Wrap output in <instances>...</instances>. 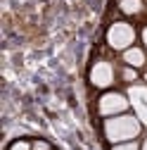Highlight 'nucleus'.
<instances>
[{"mask_svg": "<svg viewBox=\"0 0 147 150\" xmlns=\"http://www.w3.org/2000/svg\"><path fill=\"white\" fill-rule=\"evenodd\" d=\"M104 134L112 143H119V141H131L140 134V122L135 117H114V119H107L104 124Z\"/></svg>", "mask_w": 147, "mask_h": 150, "instance_id": "nucleus-1", "label": "nucleus"}, {"mask_svg": "<svg viewBox=\"0 0 147 150\" xmlns=\"http://www.w3.org/2000/svg\"><path fill=\"white\" fill-rule=\"evenodd\" d=\"M133 38H135V31H133L131 24H126V22H116V24H112V29L107 31V41H109V45L116 48V50L128 48V45L133 43Z\"/></svg>", "mask_w": 147, "mask_h": 150, "instance_id": "nucleus-2", "label": "nucleus"}, {"mask_svg": "<svg viewBox=\"0 0 147 150\" xmlns=\"http://www.w3.org/2000/svg\"><path fill=\"white\" fill-rule=\"evenodd\" d=\"M128 98H131V105L138 112V119L142 124H147V88L145 86H131Z\"/></svg>", "mask_w": 147, "mask_h": 150, "instance_id": "nucleus-3", "label": "nucleus"}, {"mask_svg": "<svg viewBox=\"0 0 147 150\" xmlns=\"http://www.w3.org/2000/svg\"><path fill=\"white\" fill-rule=\"evenodd\" d=\"M126 107H128V100L121 93H107V96L100 98V112L102 115H119Z\"/></svg>", "mask_w": 147, "mask_h": 150, "instance_id": "nucleus-4", "label": "nucleus"}, {"mask_svg": "<svg viewBox=\"0 0 147 150\" xmlns=\"http://www.w3.org/2000/svg\"><path fill=\"white\" fill-rule=\"evenodd\" d=\"M90 81H93L95 86H100V88L109 86V83L114 81V69H112V64H109V62H97V64L93 67V71H90Z\"/></svg>", "mask_w": 147, "mask_h": 150, "instance_id": "nucleus-5", "label": "nucleus"}, {"mask_svg": "<svg viewBox=\"0 0 147 150\" xmlns=\"http://www.w3.org/2000/svg\"><path fill=\"white\" fill-rule=\"evenodd\" d=\"M123 60L131 64V67H142V64H145V52L138 50V48H131V50H126Z\"/></svg>", "mask_w": 147, "mask_h": 150, "instance_id": "nucleus-6", "label": "nucleus"}, {"mask_svg": "<svg viewBox=\"0 0 147 150\" xmlns=\"http://www.w3.org/2000/svg\"><path fill=\"white\" fill-rule=\"evenodd\" d=\"M121 10L126 14H138L142 10V3L140 0H121Z\"/></svg>", "mask_w": 147, "mask_h": 150, "instance_id": "nucleus-7", "label": "nucleus"}, {"mask_svg": "<svg viewBox=\"0 0 147 150\" xmlns=\"http://www.w3.org/2000/svg\"><path fill=\"white\" fill-rule=\"evenodd\" d=\"M10 150H31V148H29V143H24V141H17Z\"/></svg>", "mask_w": 147, "mask_h": 150, "instance_id": "nucleus-8", "label": "nucleus"}, {"mask_svg": "<svg viewBox=\"0 0 147 150\" xmlns=\"http://www.w3.org/2000/svg\"><path fill=\"white\" fill-rule=\"evenodd\" d=\"M114 150H138V145L135 143H123V145H116Z\"/></svg>", "mask_w": 147, "mask_h": 150, "instance_id": "nucleus-9", "label": "nucleus"}, {"mask_svg": "<svg viewBox=\"0 0 147 150\" xmlns=\"http://www.w3.org/2000/svg\"><path fill=\"white\" fill-rule=\"evenodd\" d=\"M33 150H48V143H43V141H38L33 145Z\"/></svg>", "mask_w": 147, "mask_h": 150, "instance_id": "nucleus-10", "label": "nucleus"}, {"mask_svg": "<svg viewBox=\"0 0 147 150\" xmlns=\"http://www.w3.org/2000/svg\"><path fill=\"white\" fill-rule=\"evenodd\" d=\"M142 41H145V45H147V29L142 31Z\"/></svg>", "mask_w": 147, "mask_h": 150, "instance_id": "nucleus-11", "label": "nucleus"}, {"mask_svg": "<svg viewBox=\"0 0 147 150\" xmlns=\"http://www.w3.org/2000/svg\"><path fill=\"white\" fill-rule=\"evenodd\" d=\"M142 150H147V141H145V145H142Z\"/></svg>", "mask_w": 147, "mask_h": 150, "instance_id": "nucleus-12", "label": "nucleus"}]
</instances>
